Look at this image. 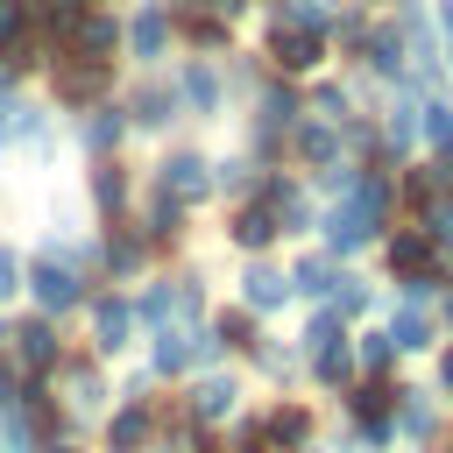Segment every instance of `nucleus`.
Listing matches in <instances>:
<instances>
[{"mask_svg":"<svg viewBox=\"0 0 453 453\" xmlns=\"http://www.w3.org/2000/svg\"><path fill=\"white\" fill-rule=\"evenodd\" d=\"M304 120V85L262 71V85L248 92V156L255 163H283V134Z\"/></svg>","mask_w":453,"mask_h":453,"instance_id":"nucleus-1","label":"nucleus"},{"mask_svg":"<svg viewBox=\"0 0 453 453\" xmlns=\"http://www.w3.org/2000/svg\"><path fill=\"white\" fill-rule=\"evenodd\" d=\"M255 57L276 71V78H319V71H333V42H326V28H283V21H262V42H255Z\"/></svg>","mask_w":453,"mask_h":453,"instance_id":"nucleus-2","label":"nucleus"},{"mask_svg":"<svg viewBox=\"0 0 453 453\" xmlns=\"http://www.w3.org/2000/svg\"><path fill=\"white\" fill-rule=\"evenodd\" d=\"M42 71H50V92H57L64 113H78V106H92V99H113V78H120L113 57H71V50H50Z\"/></svg>","mask_w":453,"mask_h":453,"instance_id":"nucleus-3","label":"nucleus"},{"mask_svg":"<svg viewBox=\"0 0 453 453\" xmlns=\"http://www.w3.org/2000/svg\"><path fill=\"white\" fill-rule=\"evenodd\" d=\"M219 361V340L205 319H170L156 326V347H149V375H198Z\"/></svg>","mask_w":453,"mask_h":453,"instance_id":"nucleus-4","label":"nucleus"},{"mask_svg":"<svg viewBox=\"0 0 453 453\" xmlns=\"http://www.w3.org/2000/svg\"><path fill=\"white\" fill-rule=\"evenodd\" d=\"M120 57H134L142 71H156L163 57H177V21H170V0H134L120 14Z\"/></svg>","mask_w":453,"mask_h":453,"instance_id":"nucleus-5","label":"nucleus"},{"mask_svg":"<svg viewBox=\"0 0 453 453\" xmlns=\"http://www.w3.org/2000/svg\"><path fill=\"white\" fill-rule=\"evenodd\" d=\"M170 85H177V106H184V120H219L226 106H234V92H226V71H219V57H177V71H170Z\"/></svg>","mask_w":453,"mask_h":453,"instance_id":"nucleus-6","label":"nucleus"},{"mask_svg":"<svg viewBox=\"0 0 453 453\" xmlns=\"http://www.w3.org/2000/svg\"><path fill=\"white\" fill-rule=\"evenodd\" d=\"M127 304H134V326H149V333L170 326V319H205V276H191V269H184V276H156V283L134 290Z\"/></svg>","mask_w":453,"mask_h":453,"instance_id":"nucleus-7","label":"nucleus"},{"mask_svg":"<svg viewBox=\"0 0 453 453\" xmlns=\"http://www.w3.org/2000/svg\"><path fill=\"white\" fill-rule=\"evenodd\" d=\"M21 290L42 304V319H57V311H78V304H85V276H78L64 255H50V248H35V255L21 262Z\"/></svg>","mask_w":453,"mask_h":453,"instance_id":"nucleus-8","label":"nucleus"},{"mask_svg":"<svg viewBox=\"0 0 453 453\" xmlns=\"http://www.w3.org/2000/svg\"><path fill=\"white\" fill-rule=\"evenodd\" d=\"M375 255H382V269L389 276H453V255L446 248H432V234L418 226V219H389V234L375 241Z\"/></svg>","mask_w":453,"mask_h":453,"instance_id":"nucleus-9","label":"nucleus"},{"mask_svg":"<svg viewBox=\"0 0 453 453\" xmlns=\"http://www.w3.org/2000/svg\"><path fill=\"white\" fill-rule=\"evenodd\" d=\"M354 71H361L368 85H382V92H389V85H411V50H403V28H396L389 7H375V28H368Z\"/></svg>","mask_w":453,"mask_h":453,"instance_id":"nucleus-10","label":"nucleus"},{"mask_svg":"<svg viewBox=\"0 0 453 453\" xmlns=\"http://www.w3.org/2000/svg\"><path fill=\"white\" fill-rule=\"evenodd\" d=\"M149 184H156V191H170L177 205H191V212H198V205L212 198V156H205V149H170V156L156 163V177H149Z\"/></svg>","mask_w":453,"mask_h":453,"instance_id":"nucleus-11","label":"nucleus"},{"mask_svg":"<svg viewBox=\"0 0 453 453\" xmlns=\"http://www.w3.org/2000/svg\"><path fill=\"white\" fill-rule=\"evenodd\" d=\"M120 113H127V134H170V127L184 120V106H177V85H170V78H142V85L120 99Z\"/></svg>","mask_w":453,"mask_h":453,"instance_id":"nucleus-12","label":"nucleus"},{"mask_svg":"<svg viewBox=\"0 0 453 453\" xmlns=\"http://www.w3.org/2000/svg\"><path fill=\"white\" fill-rule=\"evenodd\" d=\"M64 50H71V57H113V64H120V14H113L106 0L78 7L71 28H64Z\"/></svg>","mask_w":453,"mask_h":453,"instance_id":"nucleus-13","label":"nucleus"},{"mask_svg":"<svg viewBox=\"0 0 453 453\" xmlns=\"http://www.w3.org/2000/svg\"><path fill=\"white\" fill-rule=\"evenodd\" d=\"M0 64H7V71H35V64H42L35 0H0Z\"/></svg>","mask_w":453,"mask_h":453,"instance_id":"nucleus-14","label":"nucleus"},{"mask_svg":"<svg viewBox=\"0 0 453 453\" xmlns=\"http://www.w3.org/2000/svg\"><path fill=\"white\" fill-rule=\"evenodd\" d=\"M92 212L106 219V226H120L127 212H134V170L120 163V156H92Z\"/></svg>","mask_w":453,"mask_h":453,"instance_id":"nucleus-15","label":"nucleus"},{"mask_svg":"<svg viewBox=\"0 0 453 453\" xmlns=\"http://www.w3.org/2000/svg\"><path fill=\"white\" fill-rule=\"evenodd\" d=\"M226 241H234L241 255H269V248L283 241V226H276V212H269V198H262V191L234 198V212H226Z\"/></svg>","mask_w":453,"mask_h":453,"instance_id":"nucleus-16","label":"nucleus"},{"mask_svg":"<svg viewBox=\"0 0 453 453\" xmlns=\"http://www.w3.org/2000/svg\"><path fill=\"white\" fill-rule=\"evenodd\" d=\"M170 21H177V42L191 57H226L234 50V21L219 7H170Z\"/></svg>","mask_w":453,"mask_h":453,"instance_id":"nucleus-17","label":"nucleus"},{"mask_svg":"<svg viewBox=\"0 0 453 453\" xmlns=\"http://www.w3.org/2000/svg\"><path fill=\"white\" fill-rule=\"evenodd\" d=\"M7 340H14V368H21L28 382L57 375V361H64V340H57V326H50V319H21Z\"/></svg>","mask_w":453,"mask_h":453,"instance_id":"nucleus-18","label":"nucleus"},{"mask_svg":"<svg viewBox=\"0 0 453 453\" xmlns=\"http://www.w3.org/2000/svg\"><path fill=\"white\" fill-rule=\"evenodd\" d=\"M234 411H241V382L219 375V368H198V382L184 389V418L191 425H226Z\"/></svg>","mask_w":453,"mask_h":453,"instance_id":"nucleus-19","label":"nucleus"},{"mask_svg":"<svg viewBox=\"0 0 453 453\" xmlns=\"http://www.w3.org/2000/svg\"><path fill=\"white\" fill-rule=\"evenodd\" d=\"M389 425H396V446H432V439H439V396H432V389H411V382H396Z\"/></svg>","mask_w":453,"mask_h":453,"instance_id":"nucleus-20","label":"nucleus"},{"mask_svg":"<svg viewBox=\"0 0 453 453\" xmlns=\"http://www.w3.org/2000/svg\"><path fill=\"white\" fill-rule=\"evenodd\" d=\"M241 304H248L255 319H276V311L297 304V297H290V276H283L269 255H248V269H241Z\"/></svg>","mask_w":453,"mask_h":453,"instance_id":"nucleus-21","label":"nucleus"},{"mask_svg":"<svg viewBox=\"0 0 453 453\" xmlns=\"http://www.w3.org/2000/svg\"><path fill=\"white\" fill-rule=\"evenodd\" d=\"M382 333L396 340V354H432V347L446 340V333H439V311H432V304H403V297L382 311Z\"/></svg>","mask_w":453,"mask_h":453,"instance_id":"nucleus-22","label":"nucleus"},{"mask_svg":"<svg viewBox=\"0 0 453 453\" xmlns=\"http://www.w3.org/2000/svg\"><path fill=\"white\" fill-rule=\"evenodd\" d=\"M333 156H340V120L304 113V120L283 134V163H297V170H319V163H333Z\"/></svg>","mask_w":453,"mask_h":453,"instance_id":"nucleus-23","label":"nucleus"},{"mask_svg":"<svg viewBox=\"0 0 453 453\" xmlns=\"http://www.w3.org/2000/svg\"><path fill=\"white\" fill-rule=\"evenodd\" d=\"M127 142V113H120V99H92V106H78V149L85 156H113Z\"/></svg>","mask_w":453,"mask_h":453,"instance_id":"nucleus-24","label":"nucleus"},{"mask_svg":"<svg viewBox=\"0 0 453 453\" xmlns=\"http://www.w3.org/2000/svg\"><path fill=\"white\" fill-rule=\"evenodd\" d=\"M149 255H156V248L142 241V226H127V219H120V226H106V248H99V269H106L113 283H134V276L149 269Z\"/></svg>","mask_w":453,"mask_h":453,"instance_id":"nucleus-25","label":"nucleus"},{"mask_svg":"<svg viewBox=\"0 0 453 453\" xmlns=\"http://www.w3.org/2000/svg\"><path fill=\"white\" fill-rule=\"evenodd\" d=\"M340 269H347L340 255H326V248H304V255H297L283 276H290V297H304V304H326V297H333V283H340Z\"/></svg>","mask_w":453,"mask_h":453,"instance_id":"nucleus-26","label":"nucleus"},{"mask_svg":"<svg viewBox=\"0 0 453 453\" xmlns=\"http://www.w3.org/2000/svg\"><path fill=\"white\" fill-rule=\"evenodd\" d=\"M127 340H134V304L120 290H99L92 297V347L99 354H127Z\"/></svg>","mask_w":453,"mask_h":453,"instance_id":"nucleus-27","label":"nucleus"},{"mask_svg":"<svg viewBox=\"0 0 453 453\" xmlns=\"http://www.w3.org/2000/svg\"><path fill=\"white\" fill-rule=\"evenodd\" d=\"M311 432H319V418H311V403H269V411H262V446H269V453H290V446H311Z\"/></svg>","mask_w":453,"mask_h":453,"instance_id":"nucleus-28","label":"nucleus"},{"mask_svg":"<svg viewBox=\"0 0 453 453\" xmlns=\"http://www.w3.org/2000/svg\"><path fill=\"white\" fill-rule=\"evenodd\" d=\"M184 219H191V205H177L170 191L149 184V198H142V241L149 248H177L184 241Z\"/></svg>","mask_w":453,"mask_h":453,"instance_id":"nucleus-29","label":"nucleus"},{"mask_svg":"<svg viewBox=\"0 0 453 453\" xmlns=\"http://www.w3.org/2000/svg\"><path fill=\"white\" fill-rule=\"evenodd\" d=\"M304 375H311L319 389H333V396H340V389H347V382L361 375V368H354V333H340V340L311 347V354H304Z\"/></svg>","mask_w":453,"mask_h":453,"instance_id":"nucleus-30","label":"nucleus"},{"mask_svg":"<svg viewBox=\"0 0 453 453\" xmlns=\"http://www.w3.org/2000/svg\"><path fill=\"white\" fill-rule=\"evenodd\" d=\"M149 439H156V411H149V396H127L106 425V453H149Z\"/></svg>","mask_w":453,"mask_h":453,"instance_id":"nucleus-31","label":"nucleus"},{"mask_svg":"<svg viewBox=\"0 0 453 453\" xmlns=\"http://www.w3.org/2000/svg\"><path fill=\"white\" fill-rule=\"evenodd\" d=\"M42 134H50V113H42L35 99H21V92H14V99L0 106V142H7V149H35Z\"/></svg>","mask_w":453,"mask_h":453,"instance_id":"nucleus-32","label":"nucleus"},{"mask_svg":"<svg viewBox=\"0 0 453 453\" xmlns=\"http://www.w3.org/2000/svg\"><path fill=\"white\" fill-rule=\"evenodd\" d=\"M326 304H333V311H340L347 326H361V319H368V311L382 304V290H375V283H368L361 269H340V283H333V297H326Z\"/></svg>","mask_w":453,"mask_h":453,"instance_id":"nucleus-33","label":"nucleus"},{"mask_svg":"<svg viewBox=\"0 0 453 453\" xmlns=\"http://www.w3.org/2000/svg\"><path fill=\"white\" fill-rule=\"evenodd\" d=\"M57 368H64V403H71V418H92V411L106 403L99 368H85V361H57Z\"/></svg>","mask_w":453,"mask_h":453,"instance_id":"nucleus-34","label":"nucleus"},{"mask_svg":"<svg viewBox=\"0 0 453 453\" xmlns=\"http://www.w3.org/2000/svg\"><path fill=\"white\" fill-rule=\"evenodd\" d=\"M418 142L425 149H453V92H425L418 99ZM418 149V156H425Z\"/></svg>","mask_w":453,"mask_h":453,"instance_id":"nucleus-35","label":"nucleus"},{"mask_svg":"<svg viewBox=\"0 0 453 453\" xmlns=\"http://www.w3.org/2000/svg\"><path fill=\"white\" fill-rule=\"evenodd\" d=\"M212 340H219V354H248V347L262 340V319H255L248 304H226V311L212 319Z\"/></svg>","mask_w":453,"mask_h":453,"instance_id":"nucleus-36","label":"nucleus"},{"mask_svg":"<svg viewBox=\"0 0 453 453\" xmlns=\"http://www.w3.org/2000/svg\"><path fill=\"white\" fill-rule=\"evenodd\" d=\"M262 170H269V163H255L248 149H241V156H219V163H212V191H226V198H248V191L262 184Z\"/></svg>","mask_w":453,"mask_h":453,"instance_id":"nucleus-37","label":"nucleus"},{"mask_svg":"<svg viewBox=\"0 0 453 453\" xmlns=\"http://www.w3.org/2000/svg\"><path fill=\"white\" fill-rule=\"evenodd\" d=\"M396 361H403V354H396V340H389L382 326L354 333V368H361V375H396Z\"/></svg>","mask_w":453,"mask_h":453,"instance_id":"nucleus-38","label":"nucleus"},{"mask_svg":"<svg viewBox=\"0 0 453 453\" xmlns=\"http://www.w3.org/2000/svg\"><path fill=\"white\" fill-rule=\"evenodd\" d=\"M411 219L432 234V248H446V255H453V191H432V198H425Z\"/></svg>","mask_w":453,"mask_h":453,"instance_id":"nucleus-39","label":"nucleus"},{"mask_svg":"<svg viewBox=\"0 0 453 453\" xmlns=\"http://www.w3.org/2000/svg\"><path fill=\"white\" fill-rule=\"evenodd\" d=\"M248 354H255V368H262L269 382H290V375L304 368V354H297V347H283V340H255Z\"/></svg>","mask_w":453,"mask_h":453,"instance_id":"nucleus-40","label":"nucleus"},{"mask_svg":"<svg viewBox=\"0 0 453 453\" xmlns=\"http://www.w3.org/2000/svg\"><path fill=\"white\" fill-rule=\"evenodd\" d=\"M389 283H396L403 304H439V290H446L453 276H432V269H425V276H389Z\"/></svg>","mask_w":453,"mask_h":453,"instance_id":"nucleus-41","label":"nucleus"},{"mask_svg":"<svg viewBox=\"0 0 453 453\" xmlns=\"http://www.w3.org/2000/svg\"><path fill=\"white\" fill-rule=\"evenodd\" d=\"M14 290H21V255H14L7 241H0V304H7Z\"/></svg>","mask_w":453,"mask_h":453,"instance_id":"nucleus-42","label":"nucleus"},{"mask_svg":"<svg viewBox=\"0 0 453 453\" xmlns=\"http://www.w3.org/2000/svg\"><path fill=\"white\" fill-rule=\"evenodd\" d=\"M425 14H432V28H439V42L453 50V0H425Z\"/></svg>","mask_w":453,"mask_h":453,"instance_id":"nucleus-43","label":"nucleus"},{"mask_svg":"<svg viewBox=\"0 0 453 453\" xmlns=\"http://www.w3.org/2000/svg\"><path fill=\"white\" fill-rule=\"evenodd\" d=\"M432 382L439 396H453V347H432Z\"/></svg>","mask_w":453,"mask_h":453,"instance_id":"nucleus-44","label":"nucleus"},{"mask_svg":"<svg viewBox=\"0 0 453 453\" xmlns=\"http://www.w3.org/2000/svg\"><path fill=\"white\" fill-rule=\"evenodd\" d=\"M432 311H439V333H446V340H453V283H446V290H439V304H432Z\"/></svg>","mask_w":453,"mask_h":453,"instance_id":"nucleus-45","label":"nucleus"},{"mask_svg":"<svg viewBox=\"0 0 453 453\" xmlns=\"http://www.w3.org/2000/svg\"><path fill=\"white\" fill-rule=\"evenodd\" d=\"M14 396H21V375H14V368H0V411H7Z\"/></svg>","mask_w":453,"mask_h":453,"instance_id":"nucleus-46","label":"nucleus"},{"mask_svg":"<svg viewBox=\"0 0 453 453\" xmlns=\"http://www.w3.org/2000/svg\"><path fill=\"white\" fill-rule=\"evenodd\" d=\"M156 453H184V439H170V446H156Z\"/></svg>","mask_w":453,"mask_h":453,"instance_id":"nucleus-47","label":"nucleus"},{"mask_svg":"<svg viewBox=\"0 0 453 453\" xmlns=\"http://www.w3.org/2000/svg\"><path fill=\"white\" fill-rule=\"evenodd\" d=\"M446 78H453V50H446ZM446 92H453V85H446Z\"/></svg>","mask_w":453,"mask_h":453,"instance_id":"nucleus-48","label":"nucleus"},{"mask_svg":"<svg viewBox=\"0 0 453 453\" xmlns=\"http://www.w3.org/2000/svg\"><path fill=\"white\" fill-rule=\"evenodd\" d=\"M290 453H319V446H290Z\"/></svg>","mask_w":453,"mask_h":453,"instance_id":"nucleus-49","label":"nucleus"},{"mask_svg":"<svg viewBox=\"0 0 453 453\" xmlns=\"http://www.w3.org/2000/svg\"><path fill=\"white\" fill-rule=\"evenodd\" d=\"M326 7H340V0H326Z\"/></svg>","mask_w":453,"mask_h":453,"instance_id":"nucleus-50","label":"nucleus"},{"mask_svg":"<svg viewBox=\"0 0 453 453\" xmlns=\"http://www.w3.org/2000/svg\"><path fill=\"white\" fill-rule=\"evenodd\" d=\"M446 453H453V446H446Z\"/></svg>","mask_w":453,"mask_h":453,"instance_id":"nucleus-51","label":"nucleus"}]
</instances>
